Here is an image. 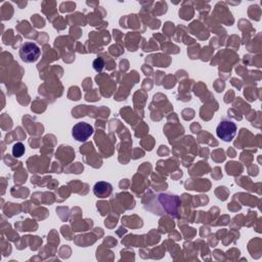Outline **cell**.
<instances>
[{"instance_id": "1", "label": "cell", "mask_w": 262, "mask_h": 262, "mask_svg": "<svg viewBox=\"0 0 262 262\" xmlns=\"http://www.w3.org/2000/svg\"><path fill=\"white\" fill-rule=\"evenodd\" d=\"M40 49L33 42H25L20 49V57L25 63L36 62L40 56Z\"/></svg>"}, {"instance_id": "2", "label": "cell", "mask_w": 262, "mask_h": 262, "mask_svg": "<svg viewBox=\"0 0 262 262\" xmlns=\"http://www.w3.org/2000/svg\"><path fill=\"white\" fill-rule=\"evenodd\" d=\"M236 125L233 121L223 120L216 128V134L223 141H231L236 134Z\"/></svg>"}, {"instance_id": "3", "label": "cell", "mask_w": 262, "mask_h": 262, "mask_svg": "<svg viewBox=\"0 0 262 262\" xmlns=\"http://www.w3.org/2000/svg\"><path fill=\"white\" fill-rule=\"evenodd\" d=\"M93 127L85 122H79L74 125L72 129L73 137L80 142H85L92 134H93Z\"/></svg>"}, {"instance_id": "4", "label": "cell", "mask_w": 262, "mask_h": 262, "mask_svg": "<svg viewBox=\"0 0 262 262\" xmlns=\"http://www.w3.org/2000/svg\"><path fill=\"white\" fill-rule=\"evenodd\" d=\"M113 192V186L111 183L105 182H99L93 186V194L95 197L105 199L111 196Z\"/></svg>"}, {"instance_id": "5", "label": "cell", "mask_w": 262, "mask_h": 262, "mask_svg": "<svg viewBox=\"0 0 262 262\" xmlns=\"http://www.w3.org/2000/svg\"><path fill=\"white\" fill-rule=\"evenodd\" d=\"M24 153H25V146H24L22 142H17L13 147V155L16 158L22 157Z\"/></svg>"}, {"instance_id": "6", "label": "cell", "mask_w": 262, "mask_h": 262, "mask_svg": "<svg viewBox=\"0 0 262 262\" xmlns=\"http://www.w3.org/2000/svg\"><path fill=\"white\" fill-rule=\"evenodd\" d=\"M104 66H105L104 65V61H103V59L101 57L97 58L93 62V68H94L95 71H97V72H102V70L104 69Z\"/></svg>"}]
</instances>
